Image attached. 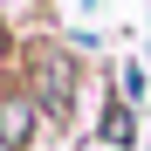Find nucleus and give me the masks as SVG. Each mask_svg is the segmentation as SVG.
I'll list each match as a JSON object with an SVG mask.
<instances>
[{
	"mask_svg": "<svg viewBox=\"0 0 151 151\" xmlns=\"http://www.w3.org/2000/svg\"><path fill=\"white\" fill-rule=\"evenodd\" d=\"M137 96H144V69L124 62V69H117V103H137Z\"/></svg>",
	"mask_w": 151,
	"mask_h": 151,
	"instance_id": "4",
	"label": "nucleus"
},
{
	"mask_svg": "<svg viewBox=\"0 0 151 151\" xmlns=\"http://www.w3.org/2000/svg\"><path fill=\"white\" fill-rule=\"evenodd\" d=\"M28 89H35V103H41L48 124H69L76 117V96H83V69L69 62V48L41 41L35 55H28Z\"/></svg>",
	"mask_w": 151,
	"mask_h": 151,
	"instance_id": "1",
	"label": "nucleus"
},
{
	"mask_svg": "<svg viewBox=\"0 0 151 151\" xmlns=\"http://www.w3.org/2000/svg\"><path fill=\"white\" fill-rule=\"evenodd\" d=\"M41 103L28 83H0V151H35V131H41Z\"/></svg>",
	"mask_w": 151,
	"mask_h": 151,
	"instance_id": "2",
	"label": "nucleus"
},
{
	"mask_svg": "<svg viewBox=\"0 0 151 151\" xmlns=\"http://www.w3.org/2000/svg\"><path fill=\"white\" fill-rule=\"evenodd\" d=\"M96 131H103V144H117V151H131V144H137V110L110 96V103H103V124H96Z\"/></svg>",
	"mask_w": 151,
	"mask_h": 151,
	"instance_id": "3",
	"label": "nucleus"
}]
</instances>
